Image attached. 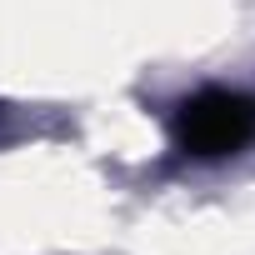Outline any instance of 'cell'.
<instances>
[{
    "instance_id": "6da1fadb",
    "label": "cell",
    "mask_w": 255,
    "mask_h": 255,
    "mask_svg": "<svg viewBox=\"0 0 255 255\" xmlns=\"http://www.w3.org/2000/svg\"><path fill=\"white\" fill-rule=\"evenodd\" d=\"M255 140V100L245 90H200L175 110V145L215 160Z\"/></svg>"
}]
</instances>
